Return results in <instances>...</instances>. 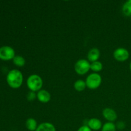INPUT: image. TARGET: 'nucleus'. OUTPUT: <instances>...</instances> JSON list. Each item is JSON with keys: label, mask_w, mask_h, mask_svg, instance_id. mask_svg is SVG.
<instances>
[{"label": "nucleus", "mask_w": 131, "mask_h": 131, "mask_svg": "<svg viewBox=\"0 0 131 131\" xmlns=\"http://www.w3.org/2000/svg\"><path fill=\"white\" fill-rule=\"evenodd\" d=\"M101 82H102V78L101 75L97 73H93L87 77L86 84L88 88L94 90L99 87Z\"/></svg>", "instance_id": "3"}, {"label": "nucleus", "mask_w": 131, "mask_h": 131, "mask_svg": "<svg viewBox=\"0 0 131 131\" xmlns=\"http://www.w3.org/2000/svg\"><path fill=\"white\" fill-rule=\"evenodd\" d=\"M15 51L10 46H3L0 47V59L3 60H10L15 57Z\"/></svg>", "instance_id": "5"}, {"label": "nucleus", "mask_w": 131, "mask_h": 131, "mask_svg": "<svg viewBox=\"0 0 131 131\" xmlns=\"http://www.w3.org/2000/svg\"><path fill=\"white\" fill-rule=\"evenodd\" d=\"M90 69V64L86 60H79L75 65V71L79 75H84Z\"/></svg>", "instance_id": "4"}, {"label": "nucleus", "mask_w": 131, "mask_h": 131, "mask_svg": "<svg viewBox=\"0 0 131 131\" xmlns=\"http://www.w3.org/2000/svg\"><path fill=\"white\" fill-rule=\"evenodd\" d=\"M86 82L83 80H78L74 83V88L79 92L84 90L86 88Z\"/></svg>", "instance_id": "14"}, {"label": "nucleus", "mask_w": 131, "mask_h": 131, "mask_svg": "<svg viewBox=\"0 0 131 131\" xmlns=\"http://www.w3.org/2000/svg\"><path fill=\"white\" fill-rule=\"evenodd\" d=\"M102 131H116V126L112 122L106 123L102 127Z\"/></svg>", "instance_id": "17"}, {"label": "nucleus", "mask_w": 131, "mask_h": 131, "mask_svg": "<svg viewBox=\"0 0 131 131\" xmlns=\"http://www.w3.org/2000/svg\"><path fill=\"white\" fill-rule=\"evenodd\" d=\"M116 126H117L118 129H121L122 130V129H124V128H125V124H124V122H118Z\"/></svg>", "instance_id": "20"}, {"label": "nucleus", "mask_w": 131, "mask_h": 131, "mask_svg": "<svg viewBox=\"0 0 131 131\" xmlns=\"http://www.w3.org/2000/svg\"><path fill=\"white\" fill-rule=\"evenodd\" d=\"M122 12L126 16H131V0L126 1L122 7Z\"/></svg>", "instance_id": "13"}, {"label": "nucleus", "mask_w": 131, "mask_h": 131, "mask_svg": "<svg viewBox=\"0 0 131 131\" xmlns=\"http://www.w3.org/2000/svg\"><path fill=\"white\" fill-rule=\"evenodd\" d=\"M36 131H56L54 126L51 123H42L38 125Z\"/></svg>", "instance_id": "11"}, {"label": "nucleus", "mask_w": 131, "mask_h": 131, "mask_svg": "<svg viewBox=\"0 0 131 131\" xmlns=\"http://www.w3.org/2000/svg\"><path fill=\"white\" fill-rule=\"evenodd\" d=\"M102 115L106 120L110 121V122L115 121L117 118V115L116 112L111 108L104 109L102 111Z\"/></svg>", "instance_id": "7"}, {"label": "nucleus", "mask_w": 131, "mask_h": 131, "mask_svg": "<svg viewBox=\"0 0 131 131\" xmlns=\"http://www.w3.org/2000/svg\"><path fill=\"white\" fill-rule=\"evenodd\" d=\"M14 63L18 67H23L25 65V59L21 56H15L13 59Z\"/></svg>", "instance_id": "15"}, {"label": "nucleus", "mask_w": 131, "mask_h": 131, "mask_svg": "<svg viewBox=\"0 0 131 131\" xmlns=\"http://www.w3.org/2000/svg\"><path fill=\"white\" fill-rule=\"evenodd\" d=\"M36 94L34 92H29L27 94V99L29 101H32L35 99Z\"/></svg>", "instance_id": "18"}, {"label": "nucleus", "mask_w": 131, "mask_h": 131, "mask_svg": "<svg viewBox=\"0 0 131 131\" xmlns=\"http://www.w3.org/2000/svg\"><path fill=\"white\" fill-rule=\"evenodd\" d=\"M113 56L117 61H124L129 58V52L126 49L118 48L114 51Z\"/></svg>", "instance_id": "6"}, {"label": "nucleus", "mask_w": 131, "mask_h": 131, "mask_svg": "<svg viewBox=\"0 0 131 131\" xmlns=\"http://www.w3.org/2000/svg\"><path fill=\"white\" fill-rule=\"evenodd\" d=\"M37 98L38 101L43 103H47L51 100V95L47 91L42 90L37 93Z\"/></svg>", "instance_id": "8"}, {"label": "nucleus", "mask_w": 131, "mask_h": 131, "mask_svg": "<svg viewBox=\"0 0 131 131\" xmlns=\"http://www.w3.org/2000/svg\"><path fill=\"white\" fill-rule=\"evenodd\" d=\"M78 131H92V129L88 126L83 125V126H81V127H79V129H78Z\"/></svg>", "instance_id": "19"}, {"label": "nucleus", "mask_w": 131, "mask_h": 131, "mask_svg": "<svg viewBox=\"0 0 131 131\" xmlns=\"http://www.w3.org/2000/svg\"><path fill=\"white\" fill-rule=\"evenodd\" d=\"M88 125L92 130H98L102 127V122L97 118H92L88 121Z\"/></svg>", "instance_id": "9"}, {"label": "nucleus", "mask_w": 131, "mask_h": 131, "mask_svg": "<svg viewBox=\"0 0 131 131\" xmlns=\"http://www.w3.org/2000/svg\"><path fill=\"white\" fill-rule=\"evenodd\" d=\"M102 64L100 61H94L90 64V69H92L93 71L99 72L102 69Z\"/></svg>", "instance_id": "16"}, {"label": "nucleus", "mask_w": 131, "mask_h": 131, "mask_svg": "<svg viewBox=\"0 0 131 131\" xmlns=\"http://www.w3.org/2000/svg\"><path fill=\"white\" fill-rule=\"evenodd\" d=\"M100 51L98 49L93 48L90 50L88 53V59L90 61H97V60L99 58Z\"/></svg>", "instance_id": "10"}, {"label": "nucleus", "mask_w": 131, "mask_h": 131, "mask_svg": "<svg viewBox=\"0 0 131 131\" xmlns=\"http://www.w3.org/2000/svg\"><path fill=\"white\" fill-rule=\"evenodd\" d=\"M130 71H131V62H130Z\"/></svg>", "instance_id": "21"}, {"label": "nucleus", "mask_w": 131, "mask_h": 131, "mask_svg": "<svg viewBox=\"0 0 131 131\" xmlns=\"http://www.w3.org/2000/svg\"><path fill=\"white\" fill-rule=\"evenodd\" d=\"M26 127L27 129L30 131H35L37 130V123L35 119L28 118L26 122Z\"/></svg>", "instance_id": "12"}, {"label": "nucleus", "mask_w": 131, "mask_h": 131, "mask_svg": "<svg viewBox=\"0 0 131 131\" xmlns=\"http://www.w3.org/2000/svg\"><path fill=\"white\" fill-rule=\"evenodd\" d=\"M27 85L29 89L35 92L40 90L43 85V81L39 75L33 74L30 75L27 79Z\"/></svg>", "instance_id": "2"}, {"label": "nucleus", "mask_w": 131, "mask_h": 131, "mask_svg": "<svg viewBox=\"0 0 131 131\" xmlns=\"http://www.w3.org/2000/svg\"><path fill=\"white\" fill-rule=\"evenodd\" d=\"M6 81L11 88H18L22 85L23 81V76L19 70L14 69L10 70L6 77Z\"/></svg>", "instance_id": "1"}]
</instances>
